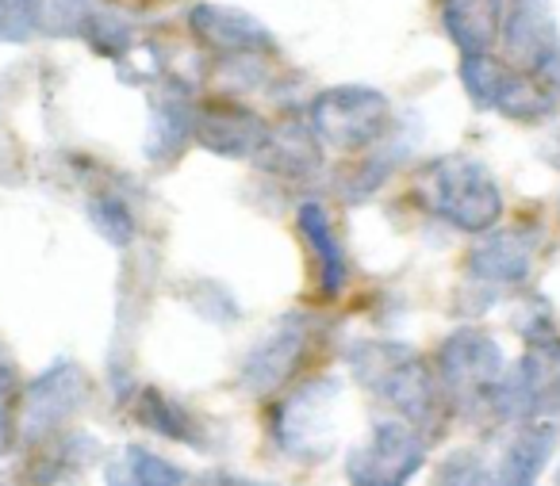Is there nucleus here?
<instances>
[{
    "label": "nucleus",
    "mask_w": 560,
    "mask_h": 486,
    "mask_svg": "<svg viewBox=\"0 0 560 486\" xmlns=\"http://www.w3.org/2000/svg\"><path fill=\"white\" fill-rule=\"evenodd\" d=\"M346 364L369 394L396 406L415 429L419 425L434 429V422H442L445 391L415 345L392 337H365L346 348Z\"/></svg>",
    "instance_id": "1"
},
{
    "label": "nucleus",
    "mask_w": 560,
    "mask_h": 486,
    "mask_svg": "<svg viewBox=\"0 0 560 486\" xmlns=\"http://www.w3.org/2000/svg\"><path fill=\"white\" fill-rule=\"evenodd\" d=\"M419 188L430 211L465 234H488L503 215V188L472 154H445L430 162Z\"/></svg>",
    "instance_id": "2"
},
{
    "label": "nucleus",
    "mask_w": 560,
    "mask_h": 486,
    "mask_svg": "<svg viewBox=\"0 0 560 486\" xmlns=\"http://www.w3.org/2000/svg\"><path fill=\"white\" fill-rule=\"evenodd\" d=\"M307 127L323 146H335L342 154H365L392 134V104L381 88L369 85L327 88L307 104Z\"/></svg>",
    "instance_id": "3"
},
{
    "label": "nucleus",
    "mask_w": 560,
    "mask_h": 486,
    "mask_svg": "<svg viewBox=\"0 0 560 486\" xmlns=\"http://www.w3.org/2000/svg\"><path fill=\"white\" fill-rule=\"evenodd\" d=\"M342 383L335 376L307 379L272 410V444L296 463H323L335 452V414Z\"/></svg>",
    "instance_id": "4"
},
{
    "label": "nucleus",
    "mask_w": 560,
    "mask_h": 486,
    "mask_svg": "<svg viewBox=\"0 0 560 486\" xmlns=\"http://www.w3.org/2000/svg\"><path fill=\"white\" fill-rule=\"evenodd\" d=\"M427 463V440L411 422H376L369 437L346 455L350 486H411Z\"/></svg>",
    "instance_id": "5"
},
{
    "label": "nucleus",
    "mask_w": 560,
    "mask_h": 486,
    "mask_svg": "<svg viewBox=\"0 0 560 486\" xmlns=\"http://www.w3.org/2000/svg\"><path fill=\"white\" fill-rule=\"evenodd\" d=\"M438 383H442L445 399L453 402H483L488 406L491 391L503 379L506 360L503 348L491 333L483 330H453L450 337L438 345Z\"/></svg>",
    "instance_id": "6"
},
{
    "label": "nucleus",
    "mask_w": 560,
    "mask_h": 486,
    "mask_svg": "<svg viewBox=\"0 0 560 486\" xmlns=\"http://www.w3.org/2000/svg\"><path fill=\"white\" fill-rule=\"evenodd\" d=\"M89 394H93V383L89 376L78 368V364L62 360V364H50L32 387H27V399H24V437L32 440H47L66 432V425L89 406Z\"/></svg>",
    "instance_id": "7"
},
{
    "label": "nucleus",
    "mask_w": 560,
    "mask_h": 486,
    "mask_svg": "<svg viewBox=\"0 0 560 486\" xmlns=\"http://www.w3.org/2000/svg\"><path fill=\"white\" fill-rule=\"evenodd\" d=\"M534 272V238L522 226L514 230H495L480 238L465 257V280L468 292L480 295V303H495L503 292L526 284Z\"/></svg>",
    "instance_id": "8"
},
{
    "label": "nucleus",
    "mask_w": 560,
    "mask_h": 486,
    "mask_svg": "<svg viewBox=\"0 0 560 486\" xmlns=\"http://www.w3.org/2000/svg\"><path fill=\"white\" fill-rule=\"evenodd\" d=\"M307 348H312V318L284 315L280 322H272V330L261 333V341L246 353V360H242V387L254 394L277 391L284 379L296 376Z\"/></svg>",
    "instance_id": "9"
},
{
    "label": "nucleus",
    "mask_w": 560,
    "mask_h": 486,
    "mask_svg": "<svg viewBox=\"0 0 560 486\" xmlns=\"http://www.w3.org/2000/svg\"><path fill=\"white\" fill-rule=\"evenodd\" d=\"M269 134V123L231 96L192 108V139L215 157H257Z\"/></svg>",
    "instance_id": "10"
},
{
    "label": "nucleus",
    "mask_w": 560,
    "mask_h": 486,
    "mask_svg": "<svg viewBox=\"0 0 560 486\" xmlns=\"http://www.w3.org/2000/svg\"><path fill=\"white\" fill-rule=\"evenodd\" d=\"M188 27L192 35L211 47L215 55L231 58V55H272L277 50V39L269 35V27L261 20H254L249 12L231 9V4H211V0H200L188 9Z\"/></svg>",
    "instance_id": "11"
},
{
    "label": "nucleus",
    "mask_w": 560,
    "mask_h": 486,
    "mask_svg": "<svg viewBox=\"0 0 560 486\" xmlns=\"http://www.w3.org/2000/svg\"><path fill=\"white\" fill-rule=\"evenodd\" d=\"M503 50L514 70H537L552 50H560V24L552 0H511L503 24Z\"/></svg>",
    "instance_id": "12"
},
{
    "label": "nucleus",
    "mask_w": 560,
    "mask_h": 486,
    "mask_svg": "<svg viewBox=\"0 0 560 486\" xmlns=\"http://www.w3.org/2000/svg\"><path fill=\"white\" fill-rule=\"evenodd\" d=\"M557 440H560V432L552 429V425L526 422L506 440L495 467L488 471L491 486H534V478L549 467L552 452H557Z\"/></svg>",
    "instance_id": "13"
},
{
    "label": "nucleus",
    "mask_w": 560,
    "mask_h": 486,
    "mask_svg": "<svg viewBox=\"0 0 560 486\" xmlns=\"http://www.w3.org/2000/svg\"><path fill=\"white\" fill-rule=\"evenodd\" d=\"M506 0H442V27L460 55H491L503 35Z\"/></svg>",
    "instance_id": "14"
},
{
    "label": "nucleus",
    "mask_w": 560,
    "mask_h": 486,
    "mask_svg": "<svg viewBox=\"0 0 560 486\" xmlns=\"http://www.w3.org/2000/svg\"><path fill=\"white\" fill-rule=\"evenodd\" d=\"M296 223H300L304 241L312 246L315 264H319L323 295H330V299H335V295H342V287H346V246H342V238H338V230H335V218L327 215V208H323V203L307 200V203H300Z\"/></svg>",
    "instance_id": "15"
},
{
    "label": "nucleus",
    "mask_w": 560,
    "mask_h": 486,
    "mask_svg": "<svg viewBox=\"0 0 560 486\" xmlns=\"http://www.w3.org/2000/svg\"><path fill=\"white\" fill-rule=\"evenodd\" d=\"M135 422L142 425V429L158 432V437H170L177 440V444H188L196 448V452H203L208 448V437H203V422L192 414V410L185 406V402H177L173 394L165 391H142L139 402H135Z\"/></svg>",
    "instance_id": "16"
},
{
    "label": "nucleus",
    "mask_w": 560,
    "mask_h": 486,
    "mask_svg": "<svg viewBox=\"0 0 560 486\" xmlns=\"http://www.w3.org/2000/svg\"><path fill=\"white\" fill-rule=\"evenodd\" d=\"M104 486H188V471L142 444H127L104 463Z\"/></svg>",
    "instance_id": "17"
},
{
    "label": "nucleus",
    "mask_w": 560,
    "mask_h": 486,
    "mask_svg": "<svg viewBox=\"0 0 560 486\" xmlns=\"http://www.w3.org/2000/svg\"><path fill=\"white\" fill-rule=\"evenodd\" d=\"M192 139V104L180 93H162L150 111V127H147V150L150 162H173V157L185 150V142Z\"/></svg>",
    "instance_id": "18"
},
{
    "label": "nucleus",
    "mask_w": 560,
    "mask_h": 486,
    "mask_svg": "<svg viewBox=\"0 0 560 486\" xmlns=\"http://www.w3.org/2000/svg\"><path fill=\"white\" fill-rule=\"evenodd\" d=\"M522 70H514L511 62H499L491 55H465L460 58V85H465L468 100L476 108H488L495 111L499 100L506 96V88L514 85Z\"/></svg>",
    "instance_id": "19"
},
{
    "label": "nucleus",
    "mask_w": 560,
    "mask_h": 486,
    "mask_svg": "<svg viewBox=\"0 0 560 486\" xmlns=\"http://www.w3.org/2000/svg\"><path fill=\"white\" fill-rule=\"evenodd\" d=\"M89 211V226L108 241L112 249H127L135 241V215L119 195L112 192H101L85 203Z\"/></svg>",
    "instance_id": "20"
},
{
    "label": "nucleus",
    "mask_w": 560,
    "mask_h": 486,
    "mask_svg": "<svg viewBox=\"0 0 560 486\" xmlns=\"http://www.w3.org/2000/svg\"><path fill=\"white\" fill-rule=\"evenodd\" d=\"M434 486H491V475L472 448H460V452L445 455V460L438 463Z\"/></svg>",
    "instance_id": "21"
},
{
    "label": "nucleus",
    "mask_w": 560,
    "mask_h": 486,
    "mask_svg": "<svg viewBox=\"0 0 560 486\" xmlns=\"http://www.w3.org/2000/svg\"><path fill=\"white\" fill-rule=\"evenodd\" d=\"M39 32L32 0H0V43H24Z\"/></svg>",
    "instance_id": "22"
},
{
    "label": "nucleus",
    "mask_w": 560,
    "mask_h": 486,
    "mask_svg": "<svg viewBox=\"0 0 560 486\" xmlns=\"http://www.w3.org/2000/svg\"><path fill=\"white\" fill-rule=\"evenodd\" d=\"M203 292H208V299H200L196 292H185V295H188V307L208 318V322H234V318L242 315L238 303H234L231 295H226V287H219L215 280H203Z\"/></svg>",
    "instance_id": "23"
},
{
    "label": "nucleus",
    "mask_w": 560,
    "mask_h": 486,
    "mask_svg": "<svg viewBox=\"0 0 560 486\" xmlns=\"http://www.w3.org/2000/svg\"><path fill=\"white\" fill-rule=\"evenodd\" d=\"M12 440V368L0 364V452Z\"/></svg>",
    "instance_id": "24"
},
{
    "label": "nucleus",
    "mask_w": 560,
    "mask_h": 486,
    "mask_svg": "<svg viewBox=\"0 0 560 486\" xmlns=\"http://www.w3.org/2000/svg\"><path fill=\"white\" fill-rule=\"evenodd\" d=\"M529 73H534V81L552 96V100H560V50H552V55L545 58L537 70H529Z\"/></svg>",
    "instance_id": "25"
},
{
    "label": "nucleus",
    "mask_w": 560,
    "mask_h": 486,
    "mask_svg": "<svg viewBox=\"0 0 560 486\" xmlns=\"http://www.w3.org/2000/svg\"><path fill=\"white\" fill-rule=\"evenodd\" d=\"M203 486H257V483H246V478H231V475H208Z\"/></svg>",
    "instance_id": "26"
},
{
    "label": "nucleus",
    "mask_w": 560,
    "mask_h": 486,
    "mask_svg": "<svg viewBox=\"0 0 560 486\" xmlns=\"http://www.w3.org/2000/svg\"><path fill=\"white\" fill-rule=\"evenodd\" d=\"M557 486H560V467H557Z\"/></svg>",
    "instance_id": "27"
}]
</instances>
